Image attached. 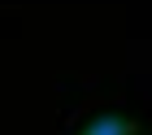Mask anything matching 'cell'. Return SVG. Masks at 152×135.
I'll return each mask as SVG.
<instances>
[{
  "label": "cell",
  "mask_w": 152,
  "mask_h": 135,
  "mask_svg": "<svg viewBox=\"0 0 152 135\" xmlns=\"http://www.w3.org/2000/svg\"><path fill=\"white\" fill-rule=\"evenodd\" d=\"M74 135H139V122L135 118H122V113H96Z\"/></svg>",
  "instance_id": "6da1fadb"
}]
</instances>
